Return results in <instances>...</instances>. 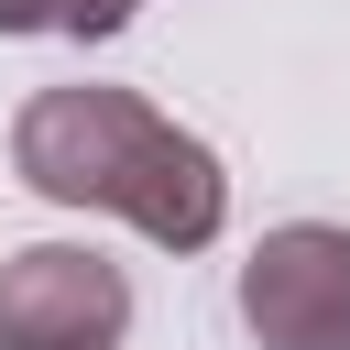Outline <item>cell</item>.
I'll return each mask as SVG.
<instances>
[{"instance_id":"cell-4","label":"cell","mask_w":350,"mask_h":350,"mask_svg":"<svg viewBox=\"0 0 350 350\" xmlns=\"http://www.w3.org/2000/svg\"><path fill=\"white\" fill-rule=\"evenodd\" d=\"M142 0H0V33H44V44H109Z\"/></svg>"},{"instance_id":"cell-2","label":"cell","mask_w":350,"mask_h":350,"mask_svg":"<svg viewBox=\"0 0 350 350\" xmlns=\"http://www.w3.org/2000/svg\"><path fill=\"white\" fill-rule=\"evenodd\" d=\"M131 284L88 241H22L0 262V350H120Z\"/></svg>"},{"instance_id":"cell-1","label":"cell","mask_w":350,"mask_h":350,"mask_svg":"<svg viewBox=\"0 0 350 350\" xmlns=\"http://www.w3.org/2000/svg\"><path fill=\"white\" fill-rule=\"evenodd\" d=\"M11 175L55 208L131 219L164 252H208L230 219V175L197 131H175L142 88H33L11 120Z\"/></svg>"},{"instance_id":"cell-3","label":"cell","mask_w":350,"mask_h":350,"mask_svg":"<svg viewBox=\"0 0 350 350\" xmlns=\"http://www.w3.org/2000/svg\"><path fill=\"white\" fill-rule=\"evenodd\" d=\"M241 328L262 350H350V230L284 219L241 262Z\"/></svg>"}]
</instances>
